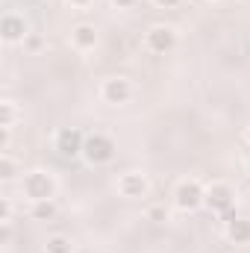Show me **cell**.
<instances>
[{
    "label": "cell",
    "instance_id": "obj_1",
    "mask_svg": "<svg viewBox=\"0 0 250 253\" xmlns=\"http://www.w3.org/2000/svg\"><path fill=\"white\" fill-rule=\"evenodd\" d=\"M115 141L109 138V135H103V132H91V135H85V144H83V156H85V162L88 165H106V162H112L115 159Z\"/></svg>",
    "mask_w": 250,
    "mask_h": 253
},
{
    "label": "cell",
    "instance_id": "obj_2",
    "mask_svg": "<svg viewBox=\"0 0 250 253\" xmlns=\"http://www.w3.org/2000/svg\"><path fill=\"white\" fill-rule=\"evenodd\" d=\"M21 189L30 197V203H36V200H53V194H56V180H53L47 171H30V174L24 177Z\"/></svg>",
    "mask_w": 250,
    "mask_h": 253
},
{
    "label": "cell",
    "instance_id": "obj_3",
    "mask_svg": "<svg viewBox=\"0 0 250 253\" xmlns=\"http://www.w3.org/2000/svg\"><path fill=\"white\" fill-rule=\"evenodd\" d=\"M174 203H177V209H183V212H194L197 206H203L206 203V189L197 183V180H183L177 191H174Z\"/></svg>",
    "mask_w": 250,
    "mask_h": 253
},
{
    "label": "cell",
    "instance_id": "obj_4",
    "mask_svg": "<svg viewBox=\"0 0 250 253\" xmlns=\"http://www.w3.org/2000/svg\"><path fill=\"white\" fill-rule=\"evenodd\" d=\"M144 44L150 53H168L177 47V30L168 27V24H153L144 36Z\"/></svg>",
    "mask_w": 250,
    "mask_h": 253
},
{
    "label": "cell",
    "instance_id": "obj_5",
    "mask_svg": "<svg viewBox=\"0 0 250 253\" xmlns=\"http://www.w3.org/2000/svg\"><path fill=\"white\" fill-rule=\"evenodd\" d=\"M233 203H236V191L230 189L227 183H212V186H206V203H203V206H209L212 212H218V215H233Z\"/></svg>",
    "mask_w": 250,
    "mask_h": 253
},
{
    "label": "cell",
    "instance_id": "obj_6",
    "mask_svg": "<svg viewBox=\"0 0 250 253\" xmlns=\"http://www.w3.org/2000/svg\"><path fill=\"white\" fill-rule=\"evenodd\" d=\"M100 94H103V100H106V103L121 106V103H126V100L132 97V85H129V80H126V77H112V80H106V83H103Z\"/></svg>",
    "mask_w": 250,
    "mask_h": 253
},
{
    "label": "cell",
    "instance_id": "obj_7",
    "mask_svg": "<svg viewBox=\"0 0 250 253\" xmlns=\"http://www.w3.org/2000/svg\"><path fill=\"white\" fill-rule=\"evenodd\" d=\"M83 144H85V135L80 132V129H62L59 135H56V150L62 153L65 159H74V156H80L83 153Z\"/></svg>",
    "mask_w": 250,
    "mask_h": 253
},
{
    "label": "cell",
    "instance_id": "obj_8",
    "mask_svg": "<svg viewBox=\"0 0 250 253\" xmlns=\"http://www.w3.org/2000/svg\"><path fill=\"white\" fill-rule=\"evenodd\" d=\"M150 189V183H147V177L144 174H138V171H126L124 177L118 180V191L129 197V200H138V197H144Z\"/></svg>",
    "mask_w": 250,
    "mask_h": 253
},
{
    "label": "cell",
    "instance_id": "obj_9",
    "mask_svg": "<svg viewBox=\"0 0 250 253\" xmlns=\"http://www.w3.org/2000/svg\"><path fill=\"white\" fill-rule=\"evenodd\" d=\"M0 36L6 44H15V42H24L27 39V24L21 15H3L0 21Z\"/></svg>",
    "mask_w": 250,
    "mask_h": 253
},
{
    "label": "cell",
    "instance_id": "obj_10",
    "mask_svg": "<svg viewBox=\"0 0 250 253\" xmlns=\"http://www.w3.org/2000/svg\"><path fill=\"white\" fill-rule=\"evenodd\" d=\"M71 39H74V44H77L80 50H91V47L97 44V30H94L91 24H77L74 33H71Z\"/></svg>",
    "mask_w": 250,
    "mask_h": 253
},
{
    "label": "cell",
    "instance_id": "obj_11",
    "mask_svg": "<svg viewBox=\"0 0 250 253\" xmlns=\"http://www.w3.org/2000/svg\"><path fill=\"white\" fill-rule=\"evenodd\" d=\"M227 236H230V242H236V245H248L250 242V218H230Z\"/></svg>",
    "mask_w": 250,
    "mask_h": 253
},
{
    "label": "cell",
    "instance_id": "obj_12",
    "mask_svg": "<svg viewBox=\"0 0 250 253\" xmlns=\"http://www.w3.org/2000/svg\"><path fill=\"white\" fill-rule=\"evenodd\" d=\"M30 215H33L36 221H50V218L56 215V203H53V200H36V203L30 206Z\"/></svg>",
    "mask_w": 250,
    "mask_h": 253
},
{
    "label": "cell",
    "instance_id": "obj_13",
    "mask_svg": "<svg viewBox=\"0 0 250 253\" xmlns=\"http://www.w3.org/2000/svg\"><path fill=\"white\" fill-rule=\"evenodd\" d=\"M47 253H74V245L68 236H50L47 239Z\"/></svg>",
    "mask_w": 250,
    "mask_h": 253
},
{
    "label": "cell",
    "instance_id": "obj_14",
    "mask_svg": "<svg viewBox=\"0 0 250 253\" xmlns=\"http://www.w3.org/2000/svg\"><path fill=\"white\" fill-rule=\"evenodd\" d=\"M15 174H18L15 162L3 153V156H0V180H3V183H9V180H15Z\"/></svg>",
    "mask_w": 250,
    "mask_h": 253
},
{
    "label": "cell",
    "instance_id": "obj_15",
    "mask_svg": "<svg viewBox=\"0 0 250 253\" xmlns=\"http://www.w3.org/2000/svg\"><path fill=\"white\" fill-rule=\"evenodd\" d=\"M12 124H15V103L3 100L0 103V126H12Z\"/></svg>",
    "mask_w": 250,
    "mask_h": 253
},
{
    "label": "cell",
    "instance_id": "obj_16",
    "mask_svg": "<svg viewBox=\"0 0 250 253\" xmlns=\"http://www.w3.org/2000/svg\"><path fill=\"white\" fill-rule=\"evenodd\" d=\"M9 218H12V203L3 197V200H0V221H3V224H9Z\"/></svg>",
    "mask_w": 250,
    "mask_h": 253
},
{
    "label": "cell",
    "instance_id": "obj_17",
    "mask_svg": "<svg viewBox=\"0 0 250 253\" xmlns=\"http://www.w3.org/2000/svg\"><path fill=\"white\" fill-rule=\"evenodd\" d=\"M147 218H150V221H156V224H159V221H165V218H168V212H165V209H162V206H153V209H150V212H147Z\"/></svg>",
    "mask_w": 250,
    "mask_h": 253
},
{
    "label": "cell",
    "instance_id": "obj_18",
    "mask_svg": "<svg viewBox=\"0 0 250 253\" xmlns=\"http://www.w3.org/2000/svg\"><path fill=\"white\" fill-rule=\"evenodd\" d=\"M27 47H30V50H39V47H42V39H39V36H27Z\"/></svg>",
    "mask_w": 250,
    "mask_h": 253
},
{
    "label": "cell",
    "instance_id": "obj_19",
    "mask_svg": "<svg viewBox=\"0 0 250 253\" xmlns=\"http://www.w3.org/2000/svg\"><path fill=\"white\" fill-rule=\"evenodd\" d=\"M156 6H162V9H171V6H180L183 0H153Z\"/></svg>",
    "mask_w": 250,
    "mask_h": 253
},
{
    "label": "cell",
    "instance_id": "obj_20",
    "mask_svg": "<svg viewBox=\"0 0 250 253\" xmlns=\"http://www.w3.org/2000/svg\"><path fill=\"white\" fill-rule=\"evenodd\" d=\"M118 9H129V6H135V0H112Z\"/></svg>",
    "mask_w": 250,
    "mask_h": 253
},
{
    "label": "cell",
    "instance_id": "obj_21",
    "mask_svg": "<svg viewBox=\"0 0 250 253\" xmlns=\"http://www.w3.org/2000/svg\"><path fill=\"white\" fill-rule=\"evenodd\" d=\"M68 3H74V6H91L94 0H68Z\"/></svg>",
    "mask_w": 250,
    "mask_h": 253
},
{
    "label": "cell",
    "instance_id": "obj_22",
    "mask_svg": "<svg viewBox=\"0 0 250 253\" xmlns=\"http://www.w3.org/2000/svg\"><path fill=\"white\" fill-rule=\"evenodd\" d=\"M245 138H248V144H250V126H248V132H245Z\"/></svg>",
    "mask_w": 250,
    "mask_h": 253
},
{
    "label": "cell",
    "instance_id": "obj_23",
    "mask_svg": "<svg viewBox=\"0 0 250 253\" xmlns=\"http://www.w3.org/2000/svg\"><path fill=\"white\" fill-rule=\"evenodd\" d=\"M248 174H250V162H248Z\"/></svg>",
    "mask_w": 250,
    "mask_h": 253
}]
</instances>
